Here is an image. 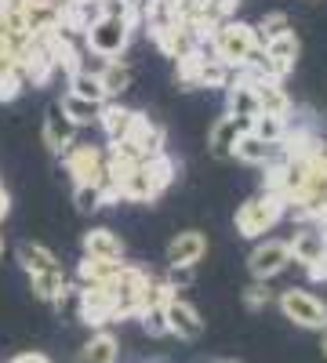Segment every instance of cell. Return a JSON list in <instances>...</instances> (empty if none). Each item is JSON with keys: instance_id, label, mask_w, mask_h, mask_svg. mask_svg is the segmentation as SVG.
I'll return each mask as SVG.
<instances>
[{"instance_id": "7", "label": "cell", "mask_w": 327, "mask_h": 363, "mask_svg": "<svg viewBox=\"0 0 327 363\" xmlns=\"http://www.w3.org/2000/svg\"><path fill=\"white\" fill-rule=\"evenodd\" d=\"M291 265V251H287V240H262V244L251 251L248 258V269H251V277L262 280V284H270L273 277H280V272Z\"/></svg>"}, {"instance_id": "30", "label": "cell", "mask_w": 327, "mask_h": 363, "mask_svg": "<svg viewBox=\"0 0 327 363\" xmlns=\"http://www.w3.org/2000/svg\"><path fill=\"white\" fill-rule=\"evenodd\" d=\"M287 29H291V18H287L284 11H270V15H262V18H258L255 37H258V44H265V40H273V37L287 33Z\"/></svg>"}, {"instance_id": "33", "label": "cell", "mask_w": 327, "mask_h": 363, "mask_svg": "<svg viewBox=\"0 0 327 363\" xmlns=\"http://www.w3.org/2000/svg\"><path fill=\"white\" fill-rule=\"evenodd\" d=\"M22 91H26V77H22V69L0 77V102H15Z\"/></svg>"}, {"instance_id": "41", "label": "cell", "mask_w": 327, "mask_h": 363, "mask_svg": "<svg viewBox=\"0 0 327 363\" xmlns=\"http://www.w3.org/2000/svg\"><path fill=\"white\" fill-rule=\"evenodd\" d=\"M218 363H236V359H218Z\"/></svg>"}, {"instance_id": "39", "label": "cell", "mask_w": 327, "mask_h": 363, "mask_svg": "<svg viewBox=\"0 0 327 363\" xmlns=\"http://www.w3.org/2000/svg\"><path fill=\"white\" fill-rule=\"evenodd\" d=\"M323 356H327V330H323Z\"/></svg>"}, {"instance_id": "9", "label": "cell", "mask_w": 327, "mask_h": 363, "mask_svg": "<svg viewBox=\"0 0 327 363\" xmlns=\"http://www.w3.org/2000/svg\"><path fill=\"white\" fill-rule=\"evenodd\" d=\"M164 142H167L164 128L157 124L153 116H145V113L135 116V124H131V131H128V138H124V145L131 149L138 160H150V157L164 153Z\"/></svg>"}, {"instance_id": "18", "label": "cell", "mask_w": 327, "mask_h": 363, "mask_svg": "<svg viewBox=\"0 0 327 363\" xmlns=\"http://www.w3.org/2000/svg\"><path fill=\"white\" fill-rule=\"evenodd\" d=\"M80 247H84V255H92V258L124 262V240L116 236L113 229H106V225L87 229V233H84V240H80Z\"/></svg>"}, {"instance_id": "12", "label": "cell", "mask_w": 327, "mask_h": 363, "mask_svg": "<svg viewBox=\"0 0 327 363\" xmlns=\"http://www.w3.org/2000/svg\"><path fill=\"white\" fill-rule=\"evenodd\" d=\"M287 251H291V262H294V265H302V269L313 265V262L327 251L320 225H302V229H294V236L287 240Z\"/></svg>"}, {"instance_id": "21", "label": "cell", "mask_w": 327, "mask_h": 363, "mask_svg": "<svg viewBox=\"0 0 327 363\" xmlns=\"http://www.w3.org/2000/svg\"><path fill=\"white\" fill-rule=\"evenodd\" d=\"M116 356H121V342H116L109 330H95V335L87 338V345L80 349L77 363H116Z\"/></svg>"}, {"instance_id": "36", "label": "cell", "mask_w": 327, "mask_h": 363, "mask_svg": "<svg viewBox=\"0 0 327 363\" xmlns=\"http://www.w3.org/2000/svg\"><path fill=\"white\" fill-rule=\"evenodd\" d=\"M306 272H309V280H313V284H327V251H323L313 265H306Z\"/></svg>"}, {"instance_id": "35", "label": "cell", "mask_w": 327, "mask_h": 363, "mask_svg": "<svg viewBox=\"0 0 327 363\" xmlns=\"http://www.w3.org/2000/svg\"><path fill=\"white\" fill-rule=\"evenodd\" d=\"M193 269H196V265H167V277H164V280H167L174 291H182V287L193 284Z\"/></svg>"}, {"instance_id": "27", "label": "cell", "mask_w": 327, "mask_h": 363, "mask_svg": "<svg viewBox=\"0 0 327 363\" xmlns=\"http://www.w3.org/2000/svg\"><path fill=\"white\" fill-rule=\"evenodd\" d=\"M287 128H291V120H287V116H273V113H258V116L251 120V135H258L262 142H273V145L284 142Z\"/></svg>"}, {"instance_id": "14", "label": "cell", "mask_w": 327, "mask_h": 363, "mask_svg": "<svg viewBox=\"0 0 327 363\" xmlns=\"http://www.w3.org/2000/svg\"><path fill=\"white\" fill-rule=\"evenodd\" d=\"M226 99H229V113L240 116V120H255L258 116V99H255V80L248 73H233L229 87H226Z\"/></svg>"}, {"instance_id": "31", "label": "cell", "mask_w": 327, "mask_h": 363, "mask_svg": "<svg viewBox=\"0 0 327 363\" xmlns=\"http://www.w3.org/2000/svg\"><path fill=\"white\" fill-rule=\"evenodd\" d=\"M73 207L80 211V215H95V211L106 207L99 186H73Z\"/></svg>"}, {"instance_id": "34", "label": "cell", "mask_w": 327, "mask_h": 363, "mask_svg": "<svg viewBox=\"0 0 327 363\" xmlns=\"http://www.w3.org/2000/svg\"><path fill=\"white\" fill-rule=\"evenodd\" d=\"M273 301V294H270V287H265L262 280H255L248 291H244V306L251 309V313H258V309H265Z\"/></svg>"}, {"instance_id": "4", "label": "cell", "mask_w": 327, "mask_h": 363, "mask_svg": "<svg viewBox=\"0 0 327 363\" xmlns=\"http://www.w3.org/2000/svg\"><path fill=\"white\" fill-rule=\"evenodd\" d=\"M131 33L135 26L128 18H113V15H102L92 29L84 33V51L95 55V58H121L131 44Z\"/></svg>"}, {"instance_id": "25", "label": "cell", "mask_w": 327, "mask_h": 363, "mask_svg": "<svg viewBox=\"0 0 327 363\" xmlns=\"http://www.w3.org/2000/svg\"><path fill=\"white\" fill-rule=\"evenodd\" d=\"M142 171H145V178H150V186H153V193L160 196L171 182H174V160L167 157V153H157V157H150V160H142Z\"/></svg>"}, {"instance_id": "6", "label": "cell", "mask_w": 327, "mask_h": 363, "mask_svg": "<svg viewBox=\"0 0 327 363\" xmlns=\"http://www.w3.org/2000/svg\"><path fill=\"white\" fill-rule=\"evenodd\" d=\"M62 164L73 178V186H99L106 174V149L92 142H73L62 153Z\"/></svg>"}, {"instance_id": "3", "label": "cell", "mask_w": 327, "mask_h": 363, "mask_svg": "<svg viewBox=\"0 0 327 363\" xmlns=\"http://www.w3.org/2000/svg\"><path fill=\"white\" fill-rule=\"evenodd\" d=\"M284 215H287V200L284 196L258 193V196L244 200L240 211H236V233H240L244 240H258V236L270 233Z\"/></svg>"}, {"instance_id": "10", "label": "cell", "mask_w": 327, "mask_h": 363, "mask_svg": "<svg viewBox=\"0 0 327 363\" xmlns=\"http://www.w3.org/2000/svg\"><path fill=\"white\" fill-rule=\"evenodd\" d=\"M77 131H80V128L73 124L62 109H58V102H51L48 113H44V131H40V135H44V145L51 149L55 157H62L66 149L77 142Z\"/></svg>"}, {"instance_id": "2", "label": "cell", "mask_w": 327, "mask_h": 363, "mask_svg": "<svg viewBox=\"0 0 327 363\" xmlns=\"http://www.w3.org/2000/svg\"><path fill=\"white\" fill-rule=\"evenodd\" d=\"M150 284L153 277L138 265H121V272L106 284L109 294H113V320H128V316H138V309L145 306V294H150Z\"/></svg>"}, {"instance_id": "16", "label": "cell", "mask_w": 327, "mask_h": 363, "mask_svg": "<svg viewBox=\"0 0 327 363\" xmlns=\"http://www.w3.org/2000/svg\"><path fill=\"white\" fill-rule=\"evenodd\" d=\"M135 109H128V106H121V102H102V109H99V120L95 124L102 128V135L109 138V142H124L128 138V131H131V124H135Z\"/></svg>"}, {"instance_id": "11", "label": "cell", "mask_w": 327, "mask_h": 363, "mask_svg": "<svg viewBox=\"0 0 327 363\" xmlns=\"http://www.w3.org/2000/svg\"><path fill=\"white\" fill-rule=\"evenodd\" d=\"M244 131H251V120H240V116H233V113H222L211 131H207V149H211V157H233V145L236 138H240Z\"/></svg>"}, {"instance_id": "19", "label": "cell", "mask_w": 327, "mask_h": 363, "mask_svg": "<svg viewBox=\"0 0 327 363\" xmlns=\"http://www.w3.org/2000/svg\"><path fill=\"white\" fill-rule=\"evenodd\" d=\"M99 80H102V91H106V99H121L124 91L131 87V66L124 62V58H102L99 62Z\"/></svg>"}, {"instance_id": "29", "label": "cell", "mask_w": 327, "mask_h": 363, "mask_svg": "<svg viewBox=\"0 0 327 363\" xmlns=\"http://www.w3.org/2000/svg\"><path fill=\"white\" fill-rule=\"evenodd\" d=\"M229 80H233V69H229L226 62H218L215 55H211V58H204L196 87H229Z\"/></svg>"}, {"instance_id": "15", "label": "cell", "mask_w": 327, "mask_h": 363, "mask_svg": "<svg viewBox=\"0 0 327 363\" xmlns=\"http://www.w3.org/2000/svg\"><path fill=\"white\" fill-rule=\"evenodd\" d=\"M204 255H207V236L200 229L178 233L167 244V265H196Z\"/></svg>"}, {"instance_id": "23", "label": "cell", "mask_w": 327, "mask_h": 363, "mask_svg": "<svg viewBox=\"0 0 327 363\" xmlns=\"http://www.w3.org/2000/svg\"><path fill=\"white\" fill-rule=\"evenodd\" d=\"M58 109H62L77 128H87V124H95L99 120V102H92V99H80V95H73V91H66L62 95V102H58Z\"/></svg>"}, {"instance_id": "8", "label": "cell", "mask_w": 327, "mask_h": 363, "mask_svg": "<svg viewBox=\"0 0 327 363\" xmlns=\"http://www.w3.org/2000/svg\"><path fill=\"white\" fill-rule=\"evenodd\" d=\"M164 323H167V335H174L178 342H196L204 335V320L200 313L189 306L186 298L171 294L167 306H164Z\"/></svg>"}, {"instance_id": "5", "label": "cell", "mask_w": 327, "mask_h": 363, "mask_svg": "<svg viewBox=\"0 0 327 363\" xmlns=\"http://www.w3.org/2000/svg\"><path fill=\"white\" fill-rule=\"evenodd\" d=\"M277 306L284 313V320H291L294 327L302 330H327V306L313 294V291H302V287H287Z\"/></svg>"}, {"instance_id": "37", "label": "cell", "mask_w": 327, "mask_h": 363, "mask_svg": "<svg viewBox=\"0 0 327 363\" xmlns=\"http://www.w3.org/2000/svg\"><path fill=\"white\" fill-rule=\"evenodd\" d=\"M11 363H51V356H44V352H18Z\"/></svg>"}, {"instance_id": "38", "label": "cell", "mask_w": 327, "mask_h": 363, "mask_svg": "<svg viewBox=\"0 0 327 363\" xmlns=\"http://www.w3.org/2000/svg\"><path fill=\"white\" fill-rule=\"evenodd\" d=\"M8 211H11V196L4 189V182H0V218H8Z\"/></svg>"}, {"instance_id": "32", "label": "cell", "mask_w": 327, "mask_h": 363, "mask_svg": "<svg viewBox=\"0 0 327 363\" xmlns=\"http://www.w3.org/2000/svg\"><path fill=\"white\" fill-rule=\"evenodd\" d=\"M138 323H142V330L150 338H164L167 335V323H164V306H145V309H138V316H135Z\"/></svg>"}, {"instance_id": "1", "label": "cell", "mask_w": 327, "mask_h": 363, "mask_svg": "<svg viewBox=\"0 0 327 363\" xmlns=\"http://www.w3.org/2000/svg\"><path fill=\"white\" fill-rule=\"evenodd\" d=\"M207 44H211V55L218 58V62H226L233 73L248 66V58L255 55L258 37H255V26L240 22V18H226L211 29V37H207Z\"/></svg>"}, {"instance_id": "17", "label": "cell", "mask_w": 327, "mask_h": 363, "mask_svg": "<svg viewBox=\"0 0 327 363\" xmlns=\"http://www.w3.org/2000/svg\"><path fill=\"white\" fill-rule=\"evenodd\" d=\"M255 80V99H258V113H273V116H287L291 113V95L284 80H270V77H251Z\"/></svg>"}, {"instance_id": "13", "label": "cell", "mask_w": 327, "mask_h": 363, "mask_svg": "<svg viewBox=\"0 0 327 363\" xmlns=\"http://www.w3.org/2000/svg\"><path fill=\"white\" fill-rule=\"evenodd\" d=\"M233 157L240 164H251V167H270L273 160H280V145L262 142L258 135L244 131L240 138H236V145H233Z\"/></svg>"}, {"instance_id": "40", "label": "cell", "mask_w": 327, "mask_h": 363, "mask_svg": "<svg viewBox=\"0 0 327 363\" xmlns=\"http://www.w3.org/2000/svg\"><path fill=\"white\" fill-rule=\"evenodd\" d=\"M0 255H4V240H0Z\"/></svg>"}, {"instance_id": "22", "label": "cell", "mask_w": 327, "mask_h": 363, "mask_svg": "<svg viewBox=\"0 0 327 363\" xmlns=\"http://www.w3.org/2000/svg\"><path fill=\"white\" fill-rule=\"evenodd\" d=\"M124 262H109V258H92L84 255V262L77 265V280L80 284H109L116 272H121Z\"/></svg>"}, {"instance_id": "28", "label": "cell", "mask_w": 327, "mask_h": 363, "mask_svg": "<svg viewBox=\"0 0 327 363\" xmlns=\"http://www.w3.org/2000/svg\"><path fill=\"white\" fill-rule=\"evenodd\" d=\"M204 58H207V51H204V48H189V51L178 55V84H182L186 91H193V87H196Z\"/></svg>"}, {"instance_id": "26", "label": "cell", "mask_w": 327, "mask_h": 363, "mask_svg": "<svg viewBox=\"0 0 327 363\" xmlns=\"http://www.w3.org/2000/svg\"><path fill=\"white\" fill-rule=\"evenodd\" d=\"M70 91L73 95H80V99H92V102H109L106 99V91H102V80H99V73L92 69V66H84V69H77V73H70Z\"/></svg>"}, {"instance_id": "24", "label": "cell", "mask_w": 327, "mask_h": 363, "mask_svg": "<svg viewBox=\"0 0 327 363\" xmlns=\"http://www.w3.org/2000/svg\"><path fill=\"white\" fill-rule=\"evenodd\" d=\"M66 272H62V265H55V269H48V272H33L29 277V287H33V294L40 298V301H55L58 294L66 291Z\"/></svg>"}, {"instance_id": "20", "label": "cell", "mask_w": 327, "mask_h": 363, "mask_svg": "<svg viewBox=\"0 0 327 363\" xmlns=\"http://www.w3.org/2000/svg\"><path fill=\"white\" fill-rule=\"evenodd\" d=\"M15 258H18V265L29 272V277H33V272H48L55 265H62V262H58V255L51 247L37 244V240H22V244L15 247Z\"/></svg>"}]
</instances>
